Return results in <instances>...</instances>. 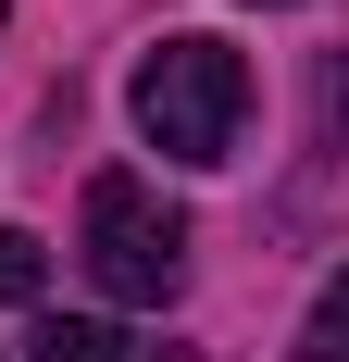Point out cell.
Returning a JSON list of instances; mask_svg holds the SVG:
<instances>
[{"label": "cell", "mask_w": 349, "mask_h": 362, "mask_svg": "<svg viewBox=\"0 0 349 362\" xmlns=\"http://www.w3.org/2000/svg\"><path fill=\"white\" fill-rule=\"evenodd\" d=\"M37 288H50V250L25 225H0V300H37Z\"/></svg>", "instance_id": "5b68a950"}, {"label": "cell", "mask_w": 349, "mask_h": 362, "mask_svg": "<svg viewBox=\"0 0 349 362\" xmlns=\"http://www.w3.org/2000/svg\"><path fill=\"white\" fill-rule=\"evenodd\" d=\"M125 112H138V138L162 150V163H237V125H249V63L225 50V37H162V50H138V75H125Z\"/></svg>", "instance_id": "6da1fadb"}, {"label": "cell", "mask_w": 349, "mask_h": 362, "mask_svg": "<svg viewBox=\"0 0 349 362\" xmlns=\"http://www.w3.org/2000/svg\"><path fill=\"white\" fill-rule=\"evenodd\" d=\"M300 362H349V275L312 300V325H300Z\"/></svg>", "instance_id": "277c9868"}, {"label": "cell", "mask_w": 349, "mask_h": 362, "mask_svg": "<svg viewBox=\"0 0 349 362\" xmlns=\"http://www.w3.org/2000/svg\"><path fill=\"white\" fill-rule=\"evenodd\" d=\"M0 13H13V0H0Z\"/></svg>", "instance_id": "8992f818"}, {"label": "cell", "mask_w": 349, "mask_h": 362, "mask_svg": "<svg viewBox=\"0 0 349 362\" xmlns=\"http://www.w3.org/2000/svg\"><path fill=\"white\" fill-rule=\"evenodd\" d=\"M25 362H174V350H150V337L112 325V313H37Z\"/></svg>", "instance_id": "3957f363"}, {"label": "cell", "mask_w": 349, "mask_h": 362, "mask_svg": "<svg viewBox=\"0 0 349 362\" xmlns=\"http://www.w3.org/2000/svg\"><path fill=\"white\" fill-rule=\"evenodd\" d=\"M75 262H88V288L112 313H162L187 288V213H174L150 175H88L75 200Z\"/></svg>", "instance_id": "7a4b0ae2"}]
</instances>
